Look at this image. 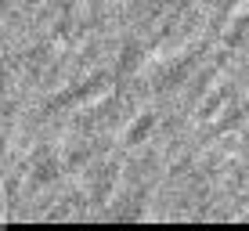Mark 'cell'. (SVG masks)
I'll return each instance as SVG.
<instances>
[{
  "instance_id": "1",
  "label": "cell",
  "mask_w": 249,
  "mask_h": 231,
  "mask_svg": "<svg viewBox=\"0 0 249 231\" xmlns=\"http://www.w3.org/2000/svg\"><path fill=\"white\" fill-rule=\"evenodd\" d=\"M0 217H4V188H0Z\"/></svg>"
}]
</instances>
